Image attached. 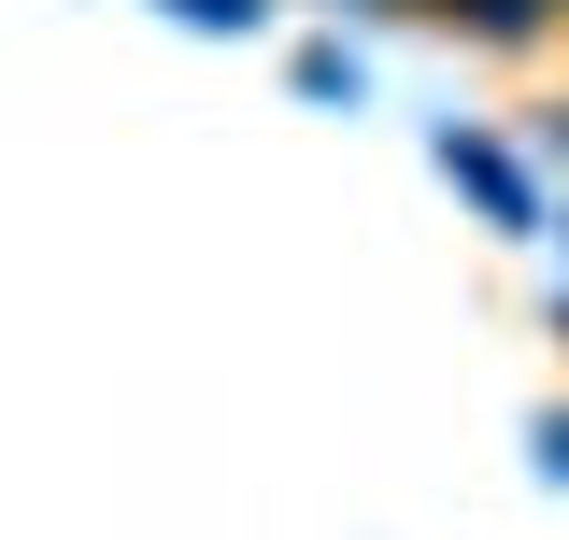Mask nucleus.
<instances>
[{
    "instance_id": "nucleus-1",
    "label": "nucleus",
    "mask_w": 569,
    "mask_h": 540,
    "mask_svg": "<svg viewBox=\"0 0 569 540\" xmlns=\"http://www.w3.org/2000/svg\"><path fill=\"white\" fill-rule=\"evenodd\" d=\"M186 14H213V29H242V14H257V0H186Z\"/></svg>"
}]
</instances>
